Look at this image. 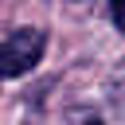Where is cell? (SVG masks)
I'll list each match as a JSON object with an SVG mask.
<instances>
[{
    "mask_svg": "<svg viewBox=\"0 0 125 125\" xmlns=\"http://www.w3.org/2000/svg\"><path fill=\"white\" fill-rule=\"evenodd\" d=\"M43 59V31L39 27H20L8 39H0V74L20 78Z\"/></svg>",
    "mask_w": 125,
    "mask_h": 125,
    "instance_id": "cell-1",
    "label": "cell"
},
{
    "mask_svg": "<svg viewBox=\"0 0 125 125\" xmlns=\"http://www.w3.org/2000/svg\"><path fill=\"white\" fill-rule=\"evenodd\" d=\"M113 23L125 31V0H113Z\"/></svg>",
    "mask_w": 125,
    "mask_h": 125,
    "instance_id": "cell-2",
    "label": "cell"
},
{
    "mask_svg": "<svg viewBox=\"0 0 125 125\" xmlns=\"http://www.w3.org/2000/svg\"><path fill=\"white\" fill-rule=\"evenodd\" d=\"M86 125H102V121H86Z\"/></svg>",
    "mask_w": 125,
    "mask_h": 125,
    "instance_id": "cell-3",
    "label": "cell"
}]
</instances>
